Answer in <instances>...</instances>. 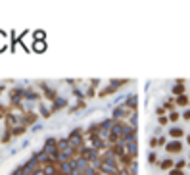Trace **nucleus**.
<instances>
[{"instance_id":"20e7f679","label":"nucleus","mask_w":190,"mask_h":175,"mask_svg":"<svg viewBox=\"0 0 190 175\" xmlns=\"http://www.w3.org/2000/svg\"><path fill=\"white\" fill-rule=\"evenodd\" d=\"M165 152L167 154H181L182 152V142L181 141H167Z\"/></svg>"},{"instance_id":"412c9836","label":"nucleus","mask_w":190,"mask_h":175,"mask_svg":"<svg viewBox=\"0 0 190 175\" xmlns=\"http://www.w3.org/2000/svg\"><path fill=\"white\" fill-rule=\"evenodd\" d=\"M156 114H157V118H161V115L165 114V108H163V106H157V108H156Z\"/></svg>"},{"instance_id":"f8f14e48","label":"nucleus","mask_w":190,"mask_h":175,"mask_svg":"<svg viewBox=\"0 0 190 175\" xmlns=\"http://www.w3.org/2000/svg\"><path fill=\"white\" fill-rule=\"evenodd\" d=\"M167 118H169V121H171V123H177V121L181 119V114H179V112H175V110H173V112L169 114Z\"/></svg>"},{"instance_id":"39448f33","label":"nucleus","mask_w":190,"mask_h":175,"mask_svg":"<svg viewBox=\"0 0 190 175\" xmlns=\"http://www.w3.org/2000/svg\"><path fill=\"white\" fill-rule=\"evenodd\" d=\"M136 102H138V98H136V94H131V96H127L125 100H123V104L121 106H125L127 110H129V112H136Z\"/></svg>"},{"instance_id":"4468645a","label":"nucleus","mask_w":190,"mask_h":175,"mask_svg":"<svg viewBox=\"0 0 190 175\" xmlns=\"http://www.w3.org/2000/svg\"><path fill=\"white\" fill-rule=\"evenodd\" d=\"M148 162H150V164H156L157 162V152L156 150H152L150 154H148Z\"/></svg>"},{"instance_id":"dca6fc26","label":"nucleus","mask_w":190,"mask_h":175,"mask_svg":"<svg viewBox=\"0 0 190 175\" xmlns=\"http://www.w3.org/2000/svg\"><path fill=\"white\" fill-rule=\"evenodd\" d=\"M169 123V118H165V115H161V118H157V125L163 127V125H167Z\"/></svg>"},{"instance_id":"1a4fd4ad","label":"nucleus","mask_w":190,"mask_h":175,"mask_svg":"<svg viewBox=\"0 0 190 175\" xmlns=\"http://www.w3.org/2000/svg\"><path fill=\"white\" fill-rule=\"evenodd\" d=\"M175 104L182 106V108H186V106L190 104V96H188V94H182V96H177V98H175Z\"/></svg>"},{"instance_id":"ddd939ff","label":"nucleus","mask_w":190,"mask_h":175,"mask_svg":"<svg viewBox=\"0 0 190 175\" xmlns=\"http://www.w3.org/2000/svg\"><path fill=\"white\" fill-rule=\"evenodd\" d=\"M173 106H175V98L169 96V98L165 100V106H163V108H165V110H171V112H173Z\"/></svg>"},{"instance_id":"9d476101","label":"nucleus","mask_w":190,"mask_h":175,"mask_svg":"<svg viewBox=\"0 0 190 175\" xmlns=\"http://www.w3.org/2000/svg\"><path fill=\"white\" fill-rule=\"evenodd\" d=\"M67 106V102L63 98H56V102H54V106H52V112H58V110H62V108H65Z\"/></svg>"},{"instance_id":"6ab92c4d","label":"nucleus","mask_w":190,"mask_h":175,"mask_svg":"<svg viewBox=\"0 0 190 175\" xmlns=\"http://www.w3.org/2000/svg\"><path fill=\"white\" fill-rule=\"evenodd\" d=\"M169 175H186V173H184L182 169H175V167H173L171 171H169Z\"/></svg>"},{"instance_id":"f257e3e1","label":"nucleus","mask_w":190,"mask_h":175,"mask_svg":"<svg viewBox=\"0 0 190 175\" xmlns=\"http://www.w3.org/2000/svg\"><path fill=\"white\" fill-rule=\"evenodd\" d=\"M12 175H136V127L108 118L84 127L81 144L48 139Z\"/></svg>"},{"instance_id":"f03ea898","label":"nucleus","mask_w":190,"mask_h":175,"mask_svg":"<svg viewBox=\"0 0 190 175\" xmlns=\"http://www.w3.org/2000/svg\"><path fill=\"white\" fill-rule=\"evenodd\" d=\"M123 85H127V81H112L108 85V87H104L102 91H98V96L100 98H106V96H109L112 92L117 91V87H123Z\"/></svg>"},{"instance_id":"6e6552de","label":"nucleus","mask_w":190,"mask_h":175,"mask_svg":"<svg viewBox=\"0 0 190 175\" xmlns=\"http://www.w3.org/2000/svg\"><path fill=\"white\" fill-rule=\"evenodd\" d=\"M157 166H160V169H163V171H171V169L175 167V160H173V158H165V160H161Z\"/></svg>"},{"instance_id":"9b49d317","label":"nucleus","mask_w":190,"mask_h":175,"mask_svg":"<svg viewBox=\"0 0 190 175\" xmlns=\"http://www.w3.org/2000/svg\"><path fill=\"white\" fill-rule=\"evenodd\" d=\"M84 106H87V102H84V98H81V100H77V102H75V106H73L69 112H79V110H83Z\"/></svg>"},{"instance_id":"7ed1b4c3","label":"nucleus","mask_w":190,"mask_h":175,"mask_svg":"<svg viewBox=\"0 0 190 175\" xmlns=\"http://www.w3.org/2000/svg\"><path fill=\"white\" fill-rule=\"evenodd\" d=\"M129 115H135L133 112H129V110L125 108V106H117V108L112 112V119H117V121H121V119H129Z\"/></svg>"},{"instance_id":"0eeeda50","label":"nucleus","mask_w":190,"mask_h":175,"mask_svg":"<svg viewBox=\"0 0 190 175\" xmlns=\"http://www.w3.org/2000/svg\"><path fill=\"white\" fill-rule=\"evenodd\" d=\"M167 135H169V137H171V139H173V141H181V139H182V137H184V131L181 129V127H171V129H169V131H167Z\"/></svg>"},{"instance_id":"aec40b11","label":"nucleus","mask_w":190,"mask_h":175,"mask_svg":"<svg viewBox=\"0 0 190 175\" xmlns=\"http://www.w3.org/2000/svg\"><path fill=\"white\" fill-rule=\"evenodd\" d=\"M150 146L154 148V150H156V148H160V146H157V137H152V139H150Z\"/></svg>"},{"instance_id":"f3484780","label":"nucleus","mask_w":190,"mask_h":175,"mask_svg":"<svg viewBox=\"0 0 190 175\" xmlns=\"http://www.w3.org/2000/svg\"><path fill=\"white\" fill-rule=\"evenodd\" d=\"M184 167H186V160H179L175 164V169H182V171H184Z\"/></svg>"},{"instance_id":"4be33fe9","label":"nucleus","mask_w":190,"mask_h":175,"mask_svg":"<svg viewBox=\"0 0 190 175\" xmlns=\"http://www.w3.org/2000/svg\"><path fill=\"white\" fill-rule=\"evenodd\" d=\"M186 142H188V146H190V135H188V137H186Z\"/></svg>"},{"instance_id":"423d86ee","label":"nucleus","mask_w":190,"mask_h":175,"mask_svg":"<svg viewBox=\"0 0 190 175\" xmlns=\"http://www.w3.org/2000/svg\"><path fill=\"white\" fill-rule=\"evenodd\" d=\"M171 92H173V96H182V94H186V87H184V81L182 79H179V81L173 85V89H171Z\"/></svg>"},{"instance_id":"2eb2a0df","label":"nucleus","mask_w":190,"mask_h":175,"mask_svg":"<svg viewBox=\"0 0 190 175\" xmlns=\"http://www.w3.org/2000/svg\"><path fill=\"white\" fill-rule=\"evenodd\" d=\"M165 144H167V137H165V135H160V137H157V146H163V148H165Z\"/></svg>"},{"instance_id":"a211bd4d","label":"nucleus","mask_w":190,"mask_h":175,"mask_svg":"<svg viewBox=\"0 0 190 175\" xmlns=\"http://www.w3.org/2000/svg\"><path fill=\"white\" fill-rule=\"evenodd\" d=\"M181 118H182V119H186V121H190V108L184 110V112L181 114Z\"/></svg>"}]
</instances>
